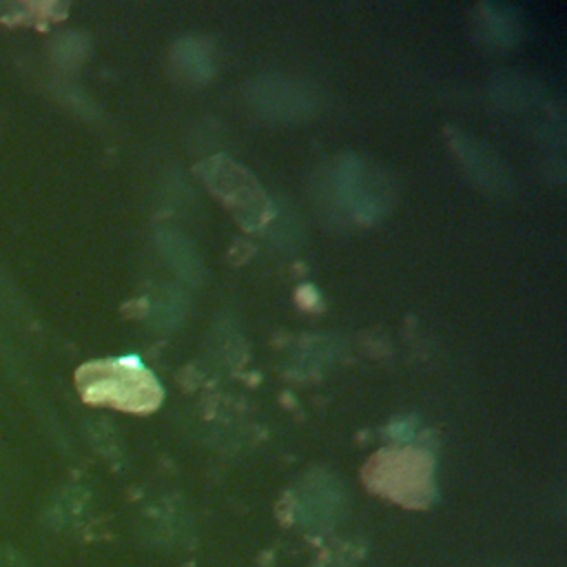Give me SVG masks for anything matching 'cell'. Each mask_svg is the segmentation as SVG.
I'll return each instance as SVG.
<instances>
[{"mask_svg":"<svg viewBox=\"0 0 567 567\" xmlns=\"http://www.w3.org/2000/svg\"><path fill=\"white\" fill-rule=\"evenodd\" d=\"M78 388L86 401L126 410H146L157 403L159 385L131 359L95 361L78 372Z\"/></svg>","mask_w":567,"mask_h":567,"instance_id":"obj_1","label":"cell"},{"mask_svg":"<svg viewBox=\"0 0 567 567\" xmlns=\"http://www.w3.org/2000/svg\"><path fill=\"white\" fill-rule=\"evenodd\" d=\"M0 567H31V565L18 549L0 547Z\"/></svg>","mask_w":567,"mask_h":567,"instance_id":"obj_2","label":"cell"}]
</instances>
